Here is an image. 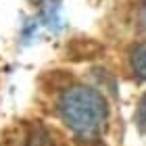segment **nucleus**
<instances>
[{"mask_svg": "<svg viewBox=\"0 0 146 146\" xmlns=\"http://www.w3.org/2000/svg\"><path fill=\"white\" fill-rule=\"evenodd\" d=\"M58 115L71 131L82 138H94L102 131L109 117V107L96 90L75 86L58 98Z\"/></svg>", "mask_w": 146, "mask_h": 146, "instance_id": "f257e3e1", "label": "nucleus"}, {"mask_svg": "<svg viewBox=\"0 0 146 146\" xmlns=\"http://www.w3.org/2000/svg\"><path fill=\"white\" fill-rule=\"evenodd\" d=\"M131 69L140 79H146V44L134 50L131 54Z\"/></svg>", "mask_w": 146, "mask_h": 146, "instance_id": "f03ea898", "label": "nucleus"}, {"mask_svg": "<svg viewBox=\"0 0 146 146\" xmlns=\"http://www.w3.org/2000/svg\"><path fill=\"white\" fill-rule=\"evenodd\" d=\"M138 121L146 123V96L140 100V107H138Z\"/></svg>", "mask_w": 146, "mask_h": 146, "instance_id": "7ed1b4c3", "label": "nucleus"}]
</instances>
